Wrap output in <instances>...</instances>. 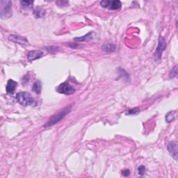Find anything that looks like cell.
Returning <instances> with one entry per match:
<instances>
[{
	"instance_id": "17",
	"label": "cell",
	"mask_w": 178,
	"mask_h": 178,
	"mask_svg": "<svg viewBox=\"0 0 178 178\" xmlns=\"http://www.w3.org/2000/svg\"><path fill=\"white\" fill-rule=\"evenodd\" d=\"M139 113V109L138 108H134V109H131L130 110H128L126 112H125V114L126 115H136Z\"/></svg>"
},
{
	"instance_id": "3",
	"label": "cell",
	"mask_w": 178,
	"mask_h": 178,
	"mask_svg": "<svg viewBox=\"0 0 178 178\" xmlns=\"http://www.w3.org/2000/svg\"><path fill=\"white\" fill-rule=\"evenodd\" d=\"M0 15L2 19L6 20L12 16V2L2 1L0 2Z\"/></svg>"
},
{
	"instance_id": "2",
	"label": "cell",
	"mask_w": 178,
	"mask_h": 178,
	"mask_svg": "<svg viewBox=\"0 0 178 178\" xmlns=\"http://www.w3.org/2000/svg\"><path fill=\"white\" fill-rule=\"evenodd\" d=\"M15 98H16V101L20 105L24 106L35 105L36 104L35 99L31 95L30 93L27 92L18 93L15 96Z\"/></svg>"
},
{
	"instance_id": "4",
	"label": "cell",
	"mask_w": 178,
	"mask_h": 178,
	"mask_svg": "<svg viewBox=\"0 0 178 178\" xmlns=\"http://www.w3.org/2000/svg\"><path fill=\"white\" fill-rule=\"evenodd\" d=\"M57 91L59 93L64 94V95H70L75 92V88L70 86L69 83L67 82H64L60 84L58 87H57Z\"/></svg>"
},
{
	"instance_id": "6",
	"label": "cell",
	"mask_w": 178,
	"mask_h": 178,
	"mask_svg": "<svg viewBox=\"0 0 178 178\" xmlns=\"http://www.w3.org/2000/svg\"><path fill=\"white\" fill-rule=\"evenodd\" d=\"M101 6L104 8H106V9L110 10H118L122 6L121 2L118 0H116V1H102L100 2Z\"/></svg>"
},
{
	"instance_id": "14",
	"label": "cell",
	"mask_w": 178,
	"mask_h": 178,
	"mask_svg": "<svg viewBox=\"0 0 178 178\" xmlns=\"http://www.w3.org/2000/svg\"><path fill=\"white\" fill-rule=\"evenodd\" d=\"M42 90V85H41V82L40 81H36V82L33 83V87H32V91L33 92L37 93V94H40Z\"/></svg>"
},
{
	"instance_id": "18",
	"label": "cell",
	"mask_w": 178,
	"mask_h": 178,
	"mask_svg": "<svg viewBox=\"0 0 178 178\" xmlns=\"http://www.w3.org/2000/svg\"><path fill=\"white\" fill-rule=\"evenodd\" d=\"M145 171H146V169H145V167L144 166H140L138 167V169H137L138 175H145Z\"/></svg>"
},
{
	"instance_id": "13",
	"label": "cell",
	"mask_w": 178,
	"mask_h": 178,
	"mask_svg": "<svg viewBox=\"0 0 178 178\" xmlns=\"http://www.w3.org/2000/svg\"><path fill=\"white\" fill-rule=\"evenodd\" d=\"M93 32H90L88 33L87 34L84 36H82V37H79V38H75V41H79V42H82V41H89L91 40H92L93 38Z\"/></svg>"
},
{
	"instance_id": "8",
	"label": "cell",
	"mask_w": 178,
	"mask_h": 178,
	"mask_svg": "<svg viewBox=\"0 0 178 178\" xmlns=\"http://www.w3.org/2000/svg\"><path fill=\"white\" fill-rule=\"evenodd\" d=\"M43 54V52L41 50H31L27 54V59L29 61H33L41 58Z\"/></svg>"
},
{
	"instance_id": "16",
	"label": "cell",
	"mask_w": 178,
	"mask_h": 178,
	"mask_svg": "<svg viewBox=\"0 0 178 178\" xmlns=\"http://www.w3.org/2000/svg\"><path fill=\"white\" fill-rule=\"evenodd\" d=\"M175 114H176V111H171L166 115V120L167 122H171L172 120H174L175 118Z\"/></svg>"
},
{
	"instance_id": "15",
	"label": "cell",
	"mask_w": 178,
	"mask_h": 178,
	"mask_svg": "<svg viewBox=\"0 0 178 178\" xmlns=\"http://www.w3.org/2000/svg\"><path fill=\"white\" fill-rule=\"evenodd\" d=\"M20 4L24 9H31L33 7V1H20Z\"/></svg>"
},
{
	"instance_id": "11",
	"label": "cell",
	"mask_w": 178,
	"mask_h": 178,
	"mask_svg": "<svg viewBox=\"0 0 178 178\" xmlns=\"http://www.w3.org/2000/svg\"><path fill=\"white\" fill-rule=\"evenodd\" d=\"M103 50L108 52V53H111V52H114L116 50V46L114 44L111 43H106L104 44L103 47H102Z\"/></svg>"
},
{
	"instance_id": "10",
	"label": "cell",
	"mask_w": 178,
	"mask_h": 178,
	"mask_svg": "<svg viewBox=\"0 0 178 178\" xmlns=\"http://www.w3.org/2000/svg\"><path fill=\"white\" fill-rule=\"evenodd\" d=\"M17 86V83L15 81L12 80V79H9L8 81L7 84H6V90L7 93L9 94H13L15 91Z\"/></svg>"
},
{
	"instance_id": "5",
	"label": "cell",
	"mask_w": 178,
	"mask_h": 178,
	"mask_svg": "<svg viewBox=\"0 0 178 178\" xmlns=\"http://www.w3.org/2000/svg\"><path fill=\"white\" fill-rule=\"evenodd\" d=\"M166 48V41H165L164 38L163 37L160 36V37L159 38L158 46L156 49L155 53H154V56H155V59L157 60L161 59V56H162V54H163V52L165 50Z\"/></svg>"
},
{
	"instance_id": "7",
	"label": "cell",
	"mask_w": 178,
	"mask_h": 178,
	"mask_svg": "<svg viewBox=\"0 0 178 178\" xmlns=\"http://www.w3.org/2000/svg\"><path fill=\"white\" fill-rule=\"evenodd\" d=\"M9 39L15 43L20 44V45H29V42L27 38L22 37V36L11 34L9 36Z\"/></svg>"
},
{
	"instance_id": "1",
	"label": "cell",
	"mask_w": 178,
	"mask_h": 178,
	"mask_svg": "<svg viewBox=\"0 0 178 178\" xmlns=\"http://www.w3.org/2000/svg\"><path fill=\"white\" fill-rule=\"evenodd\" d=\"M72 109V105H70L68 107H65V109L61 110V111H59V113H57L56 114L54 115L53 116H52V118L49 119L47 123L44 125V127H49L54 125L55 124H56L57 122H59L60 120H62L66 116V115L68 114L70 111H71Z\"/></svg>"
},
{
	"instance_id": "12",
	"label": "cell",
	"mask_w": 178,
	"mask_h": 178,
	"mask_svg": "<svg viewBox=\"0 0 178 178\" xmlns=\"http://www.w3.org/2000/svg\"><path fill=\"white\" fill-rule=\"evenodd\" d=\"M33 14L35 15L36 17L37 18H42L45 16L46 12L43 9H42L41 7H38L33 10Z\"/></svg>"
},
{
	"instance_id": "20",
	"label": "cell",
	"mask_w": 178,
	"mask_h": 178,
	"mask_svg": "<svg viewBox=\"0 0 178 178\" xmlns=\"http://www.w3.org/2000/svg\"><path fill=\"white\" fill-rule=\"evenodd\" d=\"M122 174L123 176H125V177L129 176V175H130V171L128 169H125L124 170V171H122Z\"/></svg>"
},
{
	"instance_id": "19",
	"label": "cell",
	"mask_w": 178,
	"mask_h": 178,
	"mask_svg": "<svg viewBox=\"0 0 178 178\" xmlns=\"http://www.w3.org/2000/svg\"><path fill=\"white\" fill-rule=\"evenodd\" d=\"M177 75V66H175L174 68L172 70V71L170 73V77L172 78V77H176Z\"/></svg>"
},
{
	"instance_id": "9",
	"label": "cell",
	"mask_w": 178,
	"mask_h": 178,
	"mask_svg": "<svg viewBox=\"0 0 178 178\" xmlns=\"http://www.w3.org/2000/svg\"><path fill=\"white\" fill-rule=\"evenodd\" d=\"M168 150L169 151V153L171 154V155L172 156L175 160L177 159V143L176 141H171L170 142L168 145Z\"/></svg>"
}]
</instances>
